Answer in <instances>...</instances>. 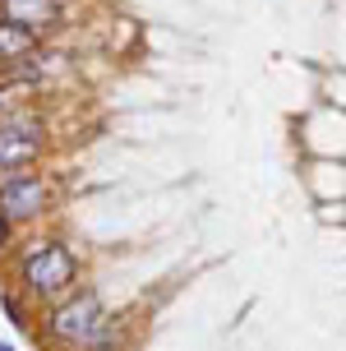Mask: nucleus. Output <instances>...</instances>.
Masks as SVG:
<instances>
[{
	"label": "nucleus",
	"instance_id": "obj_7",
	"mask_svg": "<svg viewBox=\"0 0 346 351\" xmlns=\"http://www.w3.org/2000/svg\"><path fill=\"white\" fill-rule=\"evenodd\" d=\"M116 347V319H102V328L88 337V351H111Z\"/></svg>",
	"mask_w": 346,
	"mask_h": 351
},
{
	"label": "nucleus",
	"instance_id": "obj_1",
	"mask_svg": "<svg viewBox=\"0 0 346 351\" xmlns=\"http://www.w3.org/2000/svg\"><path fill=\"white\" fill-rule=\"evenodd\" d=\"M23 278L37 296H55L74 282V254L65 245H37L28 259H23Z\"/></svg>",
	"mask_w": 346,
	"mask_h": 351
},
{
	"label": "nucleus",
	"instance_id": "obj_2",
	"mask_svg": "<svg viewBox=\"0 0 346 351\" xmlns=\"http://www.w3.org/2000/svg\"><path fill=\"white\" fill-rule=\"evenodd\" d=\"M102 300L92 296V291H84V296H74L69 305H60L51 315V333L60 337V342H69V347H88V337L102 328Z\"/></svg>",
	"mask_w": 346,
	"mask_h": 351
},
{
	"label": "nucleus",
	"instance_id": "obj_6",
	"mask_svg": "<svg viewBox=\"0 0 346 351\" xmlns=\"http://www.w3.org/2000/svg\"><path fill=\"white\" fill-rule=\"evenodd\" d=\"M37 51V33L23 28V23H10L0 19V65H14V60H28Z\"/></svg>",
	"mask_w": 346,
	"mask_h": 351
},
{
	"label": "nucleus",
	"instance_id": "obj_9",
	"mask_svg": "<svg viewBox=\"0 0 346 351\" xmlns=\"http://www.w3.org/2000/svg\"><path fill=\"white\" fill-rule=\"evenodd\" d=\"M0 351H10V347H5V342H0Z\"/></svg>",
	"mask_w": 346,
	"mask_h": 351
},
{
	"label": "nucleus",
	"instance_id": "obj_8",
	"mask_svg": "<svg viewBox=\"0 0 346 351\" xmlns=\"http://www.w3.org/2000/svg\"><path fill=\"white\" fill-rule=\"evenodd\" d=\"M10 245V217H5V213H0V250Z\"/></svg>",
	"mask_w": 346,
	"mask_h": 351
},
{
	"label": "nucleus",
	"instance_id": "obj_3",
	"mask_svg": "<svg viewBox=\"0 0 346 351\" xmlns=\"http://www.w3.org/2000/svg\"><path fill=\"white\" fill-rule=\"evenodd\" d=\"M42 208H47V185H42V180H33V176H14V180L0 185V213H5L10 222L37 217Z\"/></svg>",
	"mask_w": 346,
	"mask_h": 351
},
{
	"label": "nucleus",
	"instance_id": "obj_4",
	"mask_svg": "<svg viewBox=\"0 0 346 351\" xmlns=\"http://www.w3.org/2000/svg\"><path fill=\"white\" fill-rule=\"evenodd\" d=\"M0 19L23 23L33 33H47V28H55L65 19V5L60 0H0Z\"/></svg>",
	"mask_w": 346,
	"mask_h": 351
},
{
	"label": "nucleus",
	"instance_id": "obj_5",
	"mask_svg": "<svg viewBox=\"0 0 346 351\" xmlns=\"http://www.w3.org/2000/svg\"><path fill=\"white\" fill-rule=\"evenodd\" d=\"M42 153V134L33 125H0V171H14L28 167Z\"/></svg>",
	"mask_w": 346,
	"mask_h": 351
}]
</instances>
